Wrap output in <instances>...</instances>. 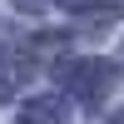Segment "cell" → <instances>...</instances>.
<instances>
[{"mask_svg":"<svg viewBox=\"0 0 124 124\" xmlns=\"http://www.w3.org/2000/svg\"><path fill=\"white\" fill-rule=\"evenodd\" d=\"M114 124H124V114H119V119H114Z\"/></svg>","mask_w":124,"mask_h":124,"instance_id":"3","label":"cell"},{"mask_svg":"<svg viewBox=\"0 0 124 124\" xmlns=\"http://www.w3.org/2000/svg\"><path fill=\"white\" fill-rule=\"evenodd\" d=\"M15 124H65V109H60L55 99H30Z\"/></svg>","mask_w":124,"mask_h":124,"instance_id":"2","label":"cell"},{"mask_svg":"<svg viewBox=\"0 0 124 124\" xmlns=\"http://www.w3.org/2000/svg\"><path fill=\"white\" fill-rule=\"evenodd\" d=\"M109 79H114V75H109L104 65H79L75 75H70V94H75V99H85V104H94V99L109 89Z\"/></svg>","mask_w":124,"mask_h":124,"instance_id":"1","label":"cell"}]
</instances>
